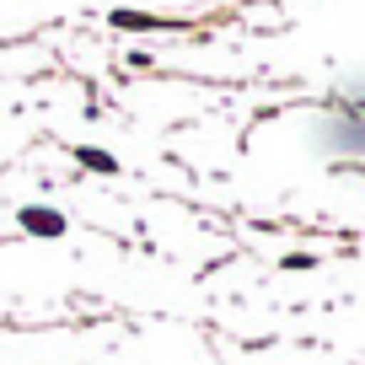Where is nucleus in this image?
Returning <instances> with one entry per match:
<instances>
[{"instance_id":"1","label":"nucleus","mask_w":365,"mask_h":365,"mask_svg":"<svg viewBox=\"0 0 365 365\" xmlns=\"http://www.w3.org/2000/svg\"><path fill=\"white\" fill-rule=\"evenodd\" d=\"M317 145L328 156H365V113H328Z\"/></svg>"},{"instance_id":"3","label":"nucleus","mask_w":365,"mask_h":365,"mask_svg":"<svg viewBox=\"0 0 365 365\" xmlns=\"http://www.w3.org/2000/svg\"><path fill=\"white\" fill-rule=\"evenodd\" d=\"M81 161L97 167V172H113V156H103V150H81Z\"/></svg>"},{"instance_id":"2","label":"nucleus","mask_w":365,"mask_h":365,"mask_svg":"<svg viewBox=\"0 0 365 365\" xmlns=\"http://www.w3.org/2000/svg\"><path fill=\"white\" fill-rule=\"evenodd\" d=\"M27 231H38V237H59V231H65V220L54 215V210H27Z\"/></svg>"}]
</instances>
